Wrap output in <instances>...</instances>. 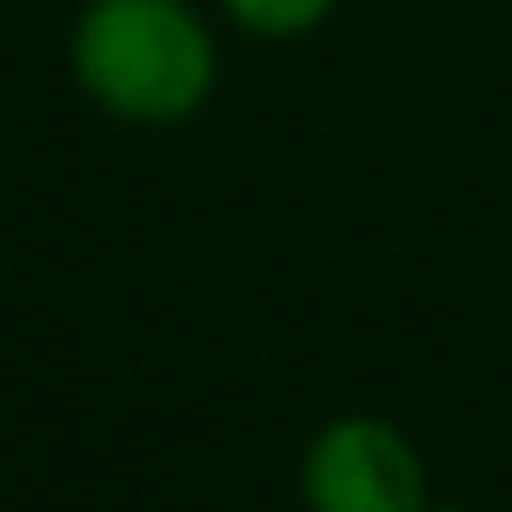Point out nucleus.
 <instances>
[{"label": "nucleus", "mask_w": 512, "mask_h": 512, "mask_svg": "<svg viewBox=\"0 0 512 512\" xmlns=\"http://www.w3.org/2000/svg\"><path fill=\"white\" fill-rule=\"evenodd\" d=\"M225 15L253 36H309L330 15V0H225Z\"/></svg>", "instance_id": "7ed1b4c3"}, {"label": "nucleus", "mask_w": 512, "mask_h": 512, "mask_svg": "<svg viewBox=\"0 0 512 512\" xmlns=\"http://www.w3.org/2000/svg\"><path fill=\"white\" fill-rule=\"evenodd\" d=\"M302 505L309 512H428V477L400 428L372 414H344L302 456Z\"/></svg>", "instance_id": "f03ea898"}, {"label": "nucleus", "mask_w": 512, "mask_h": 512, "mask_svg": "<svg viewBox=\"0 0 512 512\" xmlns=\"http://www.w3.org/2000/svg\"><path fill=\"white\" fill-rule=\"evenodd\" d=\"M78 85L141 127L190 120L218 85V50L197 8L183 0H92L71 36Z\"/></svg>", "instance_id": "f257e3e1"}]
</instances>
